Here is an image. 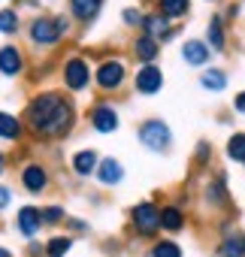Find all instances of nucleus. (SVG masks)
Instances as JSON below:
<instances>
[{
	"label": "nucleus",
	"mask_w": 245,
	"mask_h": 257,
	"mask_svg": "<svg viewBox=\"0 0 245 257\" xmlns=\"http://www.w3.org/2000/svg\"><path fill=\"white\" fill-rule=\"evenodd\" d=\"M152 257H182V248L176 242H158L155 251H152Z\"/></svg>",
	"instance_id": "nucleus-28"
},
{
	"label": "nucleus",
	"mask_w": 245,
	"mask_h": 257,
	"mask_svg": "<svg viewBox=\"0 0 245 257\" xmlns=\"http://www.w3.org/2000/svg\"><path fill=\"white\" fill-rule=\"evenodd\" d=\"M134 52H137L140 61L152 64V61L158 58V40H152V37H140V40L134 43Z\"/></svg>",
	"instance_id": "nucleus-17"
},
{
	"label": "nucleus",
	"mask_w": 245,
	"mask_h": 257,
	"mask_svg": "<svg viewBox=\"0 0 245 257\" xmlns=\"http://www.w3.org/2000/svg\"><path fill=\"white\" fill-rule=\"evenodd\" d=\"M140 140H143V146L146 149H152V152H164L167 146H170V127L164 124V121H146L143 127H140Z\"/></svg>",
	"instance_id": "nucleus-3"
},
{
	"label": "nucleus",
	"mask_w": 245,
	"mask_h": 257,
	"mask_svg": "<svg viewBox=\"0 0 245 257\" xmlns=\"http://www.w3.org/2000/svg\"><path fill=\"white\" fill-rule=\"evenodd\" d=\"M182 58H185L188 64H194V67H200V64L209 61V46L200 43V40H188V43L182 46Z\"/></svg>",
	"instance_id": "nucleus-13"
},
{
	"label": "nucleus",
	"mask_w": 245,
	"mask_h": 257,
	"mask_svg": "<svg viewBox=\"0 0 245 257\" xmlns=\"http://www.w3.org/2000/svg\"><path fill=\"white\" fill-rule=\"evenodd\" d=\"M161 227L170 230V233H176V230L185 227V215H182L176 206H167V209H161Z\"/></svg>",
	"instance_id": "nucleus-18"
},
{
	"label": "nucleus",
	"mask_w": 245,
	"mask_h": 257,
	"mask_svg": "<svg viewBox=\"0 0 245 257\" xmlns=\"http://www.w3.org/2000/svg\"><path fill=\"white\" fill-rule=\"evenodd\" d=\"M161 85H164V73L158 70V67H143L140 73H137V88L143 91V94H155V91H161Z\"/></svg>",
	"instance_id": "nucleus-11"
},
{
	"label": "nucleus",
	"mask_w": 245,
	"mask_h": 257,
	"mask_svg": "<svg viewBox=\"0 0 245 257\" xmlns=\"http://www.w3.org/2000/svg\"><path fill=\"white\" fill-rule=\"evenodd\" d=\"M25 124H28V131H34L43 140L64 137L73 127V103L58 91H43L28 103Z\"/></svg>",
	"instance_id": "nucleus-1"
},
{
	"label": "nucleus",
	"mask_w": 245,
	"mask_h": 257,
	"mask_svg": "<svg viewBox=\"0 0 245 257\" xmlns=\"http://www.w3.org/2000/svg\"><path fill=\"white\" fill-rule=\"evenodd\" d=\"M236 109H239V112H242V115H245V91H242V94H239V97H236Z\"/></svg>",
	"instance_id": "nucleus-32"
},
{
	"label": "nucleus",
	"mask_w": 245,
	"mask_h": 257,
	"mask_svg": "<svg viewBox=\"0 0 245 257\" xmlns=\"http://www.w3.org/2000/svg\"><path fill=\"white\" fill-rule=\"evenodd\" d=\"M100 4H103V0H70V10H73V16H76V19L88 22V19H94V16H97Z\"/></svg>",
	"instance_id": "nucleus-16"
},
{
	"label": "nucleus",
	"mask_w": 245,
	"mask_h": 257,
	"mask_svg": "<svg viewBox=\"0 0 245 257\" xmlns=\"http://www.w3.org/2000/svg\"><path fill=\"white\" fill-rule=\"evenodd\" d=\"M25 70V55L19 46H4L0 49V73L4 76H19Z\"/></svg>",
	"instance_id": "nucleus-9"
},
{
	"label": "nucleus",
	"mask_w": 245,
	"mask_h": 257,
	"mask_svg": "<svg viewBox=\"0 0 245 257\" xmlns=\"http://www.w3.org/2000/svg\"><path fill=\"white\" fill-rule=\"evenodd\" d=\"M4 167H7V161H4V152H0V173H4Z\"/></svg>",
	"instance_id": "nucleus-34"
},
{
	"label": "nucleus",
	"mask_w": 245,
	"mask_h": 257,
	"mask_svg": "<svg viewBox=\"0 0 245 257\" xmlns=\"http://www.w3.org/2000/svg\"><path fill=\"white\" fill-rule=\"evenodd\" d=\"M19 179H22V188H25L28 194H43V191L49 188V170H46L43 164H28Z\"/></svg>",
	"instance_id": "nucleus-6"
},
{
	"label": "nucleus",
	"mask_w": 245,
	"mask_h": 257,
	"mask_svg": "<svg viewBox=\"0 0 245 257\" xmlns=\"http://www.w3.org/2000/svg\"><path fill=\"white\" fill-rule=\"evenodd\" d=\"M40 218H43V227L46 224H61L64 221V209L61 206H46V209H40Z\"/></svg>",
	"instance_id": "nucleus-27"
},
{
	"label": "nucleus",
	"mask_w": 245,
	"mask_h": 257,
	"mask_svg": "<svg viewBox=\"0 0 245 257\" xmlns=\"http://www.w3.org/2000/svg\"><path fill=\"white\" fill-rule=\"evenodd\" d=\"M221 257H245V236L233 233L221 242Z\"/></svg>",
	"instance_id": "nucleus-19"
},
{
	"label": "nucleus",
	"mask_w": 245,
	"mask_h": 257,
	"mask_svg": "<svg viewBox=\"0 0 245 257\" xmlns=\"http://www.w3.org/2000/svg\"><path fill=\"white\" fill-rule=\"evenodd\" d=\"M121 176H125V170H121V164H118V161L106 158V161H100V164H97V179H100L103 185H118V182H121Z\"/></svg>",
	"instance_id": "nucleus-14"
},
{
	"label": "nucleus",
	"mask_w": 245,
	"mask_h": 257,
	"mask_svg": "<svg viewBox=\"0 0 245 257\" xmlns=\"http://www.w3.org/2000/svg\"><path fill=\"white\" fill-rule=\"evenodd\" d=\"M70 245H73V239L70 236H55V239H49L46 242V257H64L67 251H70Z\"/></svg>",
	"instance_id": "nucleus-22"
},
{
	"label": "nucleus",
	"mask_w": 245,
	"mask_h": 257,
	"mask_svg": "<svg viewBox=\"0 0 245 257\" xmlns=\"http://www.w3.org/2000/svg\"><path fill=\"white\" fill-rule=\"evenodd\" d=\"M19 13L16 10H0V34H7V37H13V34H19Z\"/></svg>",
	"instance_id": "nucleus-23"
},
{
	"label": "nucleus",
	"mask_w": 245,
	"mask_h": 257,
	"mask_svg": "<svg viewBox=\"0 0 245 257\" xmlns=\"http://www.w3.org/2000/svg\"><path fill=\"white\" fill-rule=\"evenodd\" d=\"M146 37H152V40H158V37H170V25H167V19L158 13V16H149L146 22Z\"/></svg>",
	"instance_id": "nucleus-20"
},
{
	"label": "nucleus",
	"mask_w": 245,
	"mask_h": 257,
	"mask_svg": "<svg viewBox=\"0 0 245 257\" xmlns=\"http://www.w3.org/2000/svg\"><path fill=\"white\" fill-rule=\"evenodd\" d=\"M125 22H128V25H140V22H143V16H140V13H134V10H128V13H125Z\"/></svg>",
	"instance_id": "nucleus-31"
},
{
	"label": "nucleus",
	"mask_w": 245,
	"mask_h": 257,
	"mask_svg": "<svg viewBox=\"0 0 245 257\" xmlns=\"http://www.w3.org/2000/svg\"><path fill=\"white\" fill-rule=\"evenodd\" d=\"M158 7H161L164 19H182L191 4H188V0H158Z\"/></svg>",
	"instance_id": "nucleus-21"
},
{
	"label": "nucleus",
	"mask_w": 245,
	"mask_h": 257,
	"mask_svg": "<svg viewBox=\"0 0 245 257\" xmlns=\"http://www.w3.org/2000/svg\"><path fill=\"white\" fill-rule=\"evenodd\" d=\"M121 82H125V64H121V61H103L97 67V85L103 91H112Z\"/></svg>",
	"instance_id": "nucleus-7"
},
{
	"label": "nucleus",
	"mask_w": 245,
	"mask_h": 257,
	"mask_svg": "<svg viewBox=\"0 0 245 257\" xmlns=\"http://www.w3.org/2000/svg\"><path fill=\"white\" fill-rule=\"evenodd\" d=\"M227 155H230V161H242V164H245V134H233V137H230Z\"/></svg>",
	"instance_id": "nucleus-25"
},
{
	"label": "nucleus",
	"mask_w": 245,
	"mask_h": 257,
	"mask_svg": "<svg viewBox=\"0 0 245 257\" xmlns=\"http://www.w3.org/2000/svg\"><path fill=\"white\" fill-rule=\"evenodd\" d=\"M67 31H70V22L64 16H40V19L31 22L28 37H31L34 46H55Z\"/></svg>",
	"instance_id": "nucleus-2"
},
{
	"label": "nucleus",
	"mask_w": 245,
	"mask_h": 257,
	"mask_svg": "<svg viewBox=\"0 0 245 257\" xmlns=\"http://www.w3.org/2000/svg\"><path fill=\"white\" fill-rule=\"evenodd\" d=\"M73 170H76V176H91V173L97 170V152H94V149H82V152H76V158H73Z\"/></svg>",
	"instance_id": "nucleus-15"
},
{
	"label": "nucleus",
	"mask_w": 245,
	"mask_h": 257,
	"mask_svg": "<svg viewBox=\"0 0 245 257\" xmlns=\"http://www.w3.org/2000/svg\"><path fill=\"white\" fill-rule=\"evenodd\" d=\"M0 257H16V254H13L10 248H4V245H0Z\"/></svg>",
	"instance_id": "nucleus-33"
},
{
	"label": "nucleus",
	"mask_w": 245,
	"mask_h": 257,
	"mask_svg": "<svg viewBox=\"0 0 245 257\" xmlns=\"http://www.w3.org/2000/svg\"><path fill=\"white\" fill-rule=\"evenodd\" d=\"M22 134H25V124L10 112H0V140L16 143V140H22Z\"/></svg>",
	"instance_id": "nucleus-12"
},
{
	"label": "nucleus",
	"mask_w": 245,
	"mask_h": 257,
	"mask_svg": "<svg viewBox=\"0 0 245 257\" xmlns=\"http://www.w3.org/2000/svg\"><path fill=\"white\" fill-rule=\"evenodd\" d=\"M131 218H134V227H137L143 236H152V233L161 227V209H158L155 203H140Z\"/></svg>",
	"instance_id": "nucleus-4"
},
{
	"label": "nucleus",
	"mask_w": 245,
	"mask_h": 257,
	"mask_svg": "<svg viewBox=\"0 0 245 257\" xmlns=\"http://www.w3.org/2000/svg\"><path fill=\"white\" fill-rule=\"evenodd\" d=\"M200 82H203V88H209V91H224V88H227V76H224L221 70H206V73L200 76Z\"/></svg>",
	"instance_id": "nucleus-24"
},
{
	"label": "nucleus",
	"mask_w": 245,
	"mask_h": 257,
	"mask_svg": "<svg viewBox=\"0 0 245 257\" xmlns=\"http://www.w3.org/2000/svg\"><path fill=\"white\" fill-rule=\"evenodd\" d=\"M209 43H212L215 49H224V31H221V19H218V16L209 22Z\"/></svg>",
	"instance_id": "nucleus-26"
},
{
	"label": "nucleus",
	"mask_w": 245,
	"mask_h": 257,
	"mask_svg": "<svg viewBox=\"0 0 245 257\" xmlns=\"http://www.w3.org/2000/svg\"><path fill=\"white\" fill-rule=\"evenodd\" d=\"M91 124L97 127L100 134H112L115 127H118V112H115L112 106L100 103V106H94V112H91Z\"/></svg>",
	"instance_id": "nucleus-10"
},
{
	"label": "nucleus",
	"mask_w": 245,
	"mask_h": 257,
	"mask_svg": "<svg viewBox=\"0 0 245 257\" xmlns=\"http://www.w3.org/2000/svg\"><path fill=\"white\" fill-rule=\"evenodd\" d=\"M16 227H19V233H22L25 239H34V236L40 233V227H43L40 209H37V206H22L19 215H16Z\"/></svg>",
	"instance_id": "nucleus-8"
},
{
	"label": "nucleus",
	"mask_w": 245,
	"mask_h": 257,
	"mask_svg": "<svg viewBox=\"0 0 245 257\" xmlns=\"http://www.w3.org/2000/svg\"><path fill=\"white\" fill-rule=\"evenodd\" d=\"M64 82H67L70 91H82V88H88V82H91L88 61H82V58H70V61L64 64Z\"/></svg>",
	"instance_id": "nucleus-5"
},
{
	"label": "nucleus",
	"mask_w": 245,
	"mask_h": 257,
	"mask_svg": "<svg viewBox=\"0 0 245 257\" xmlns=\"http://www.w3.org/2000/svg\"><path fill=\"white\" fill-rule=\"evenodd\" d=\"M10 203H13V191H10L7 185H0V212L10 209Z\"/></svg>",
	"instance_id": "nucleus-30"
},
{
	"label": "nucleus",
	"mask_w": 245,
	"mask_h": 257,
	"mask_svg": "<svg viewBox=\"0 0 245 257\" xmlns=\"http://www.w3.org/2000/svg\"><path fill=\"white\" fill-rule=\"evenodd\" d=\"M206 197H212V203H224L227 197H224V191H221V182H215L209 191H206Z\"/></svg>",
	"instance_id": "nucleus-29"
}]
</instances>
